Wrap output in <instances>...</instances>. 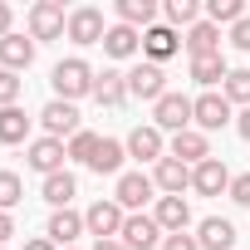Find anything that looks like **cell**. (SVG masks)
Masks as SVG:
<instances>
[{
  "label": "cell",
  "mask_w": 250,
  "mask_h": 250,
  "mask_svg": "<svg viewBox=\"0 0 250 250\" xmlns=\"http://www.w3.org/2000/svg\"><path fill=\"white\" fill-rule=\"evenodd\" d=\"M230 44H235V49H245V54H250V15H245V20H240V25H230Z\"/></svg>",
  "instance_id": "d590c367"
},
{
  "label": "cell",
  "mask_w": 250,
  "mask_h": 250,
  "mask_svg": "<svg viewBox=\"0 0 250 250\" xmlns=\"http://www.w3.org/2000/svg\"><path fill=\"white\" fill-rule=\"evenodd\" d=\"M221 93H226L230 103H245V108H250V69H230L226 83H221Z\"/></svg>",
  "instance_id": "f546056e"
},
{
  "label": "cell",
  "mask_w": 250,
  "mask_h": 250,
  "mask_svg": "<svg viewBox=\"0 0 250 250\" xmlns=\"http://www.w3.org/2000/svg\"><path fill=\"white\" fill-rule=\"evenodd\" d=\"M230 201L235 206H250V172L245 177H230Z\"/></svg>",
  "instance_id": "e575fe53"
},
{
  "label": "cell",
  "mask_w": 250,
  "mask_h": 250,
  "mask_svg": "<svg viewBox=\"0 0 250 250\" xmlns=\"http://www.w3.org/2000/svg\"><path fill=\"white\" fill-rule=\"evenodd\" d=\"M152 128H162V133H187L191 128V98L187 93H162L157 103H152Z\"/></svg>",
  "instance_id": "7a4b0ae2"
},
{
  "label": "cell",
  "mask_w": 250,
  "mask_h": 250,
  "mask_svg": "<svg viewBox=\"0 0 250 250\" xmlns=\"http://www.w3.org/2000/svg\"><path fill=\"white\" fill-rule=\"evenodd\" d=\"M93 152H98V138H93V133H74V138H69V157H74V162H83V167H88V162H93Z\"/></svg>",
  "instance_id": "1f68e13d"
},
{
  "label": "cell",
  "mask_w": 250,
  "mask_h": 250,
  "mask_svg": "<svg viewBox=\"0 0 250 250\" xmlns=\"http://www.w3.org/2000/svg\"><path fill=\"white\" fill-rule=\"evenodd\" d=\"M226 59L221 54H201V59H191V79L201 83V88H211V83H226Z\"/></svg>",
  "instance_id": "4316f807"
},
{
  "label": "cell",
  "mask_w": 250,
  "mask_h": 250,
  "mask_svg": "<svg viewBox=\"0 0 250 250\" xmlns=\"http://www.w3.org/2000/svg\"><path fill=\"white\" fill-rule=\"evenodd\" d=\"M83 230H88V226H83V216H79V211H54V216H49V230H44V235H49L54 245H64V250H69V245H74V240H79Z\"/></svg>",
  "instance_id": "ffe728a7"
},
{
  "label": "cell",
  "mask_w": 250,
  "mask_h": 250,
  "mask_svg": "<svg viewBox=\"0 0 250 250\" xmlns=\"http://www.w3.org/2000/svg\"><path fill=\"white\" fill-rule=\"evenodd\" d=\"M187 54L191 59H201V54H221V25H211V20H196L191 30H187Z\"/></svg>",
  "instance_id": "2e32d148"
},
{
  "label": "cell",
  "mask_w": 250,
  "mask_h": 250,
  "mask_svg": "<svg viewBox=\"0 0 250 250\" xmlns=\"http://www.w3.org/2000/svg\"><path fill=\"white\" fill-rule=\"evenodd\" d=\"M206 15H211V25H240L245 5L240 0H206Z\"/></svg>",
  "instance_id": "f1b7e54d"
},
{
  "label": "cell",
  "mask_w": 250,
  "mask_h": 250,
  "mask_svg": "<svg viewBox=\"0 0 250 250\" xmlns=\"http://www.w3.org/2000/svg\"><path fill=\"white\" fill-rule=\"evenodd\" d=\"M20 196H25V182H20L15 172H0V211L20 206Z\"/></svg>",
  "instance_id": "4dcf8cb0"
},
{
  "label": "cell",
  "mask_w": 250,
  "mask_h": 250,
  "mask_svg": "<svg viewBox=\"0 0 250 250\" xmlns=\"http://www.w3.org/2000/svg\"><path fill=\"white\" fill-rule=\"evenodd\" d=\"M191 187H196V196H221V191H230L226 162H221V157H206L201 167H191Z\"/></svg>",
  "instance_id": "7c38bea8"
},
{
  "label": "cell",
  "mask_w": 250,
  "mask_h": 250,
  "mask_svg": "<svg viewBox=\"0 0 250 250\" xmlns=\"http://www.w3.org/2000/svg\"><path fill=\"white\" fill-rule=\"evenodd\" d=\"M128 250H152V245H162L167 235H162V226L152 221V216H128L123 221V235H118Z\"/></svg>",
  "instance_id": "9c48e42d"
},
{
  "label": "cell",
  "mask_w": 250,
  "mask_h": 250,
  "mask_svg": "<svg viewBox=\"0 0 250 250\" xmlns=\"http://www.w3.org/2000/svg\"><path fill=\"white\" fill-rule=\"evenodd\" d=\"M143 49H147L152 64H162V59H172V54L182 49V40H177L172 25H152V30H143Z\"/></svg>",
  "instance_id": "e0dca14e"
},
{
  "label": "cell",
  "mask_w": 250,
  "mask_h": 250,
  "mask_svg": "<svg viewBox=\"0 0 250 250\" xmlns=\"http://www.w3.org/2000/svg\"><path fill=\"white\" fill-rule=\"evenodd\" d=\"M196 15H201L196 0H167V20L172 25H196Z\"/></svg>",
  "instance_id": "d6a6232c"
},
{
  "label": "cell",
  "mask_w": 250,
  "mask_h": 250,
  "mask_svg": "<svg viewBox=\"0 0 250 250\" xmlns=\"http://www.w3.org/2000/svg\"><path fill=\"white\" fill-rule=\"evenodd\" d=\"M235 133H240V138H245V143H250V108H245V113H240V118H235Z\"/></svg>",
  "instance_id": "f35d334b"
},
{
  "label": "cell",
  "mask_w": 250,
  "mask_h": 250,
  "mask_svg": "<svg viewBox=\"0 0 250 250\" xmlns=\"http://www.w3.org/2000/svg\"><path fill=\"white\" fill-rule=\"evenodd\" d=\"M162 250H201V240L182 230V235H167V240H162Z\"/></svg>",
  "instance_id": "8d00e7d4"
},
{
  "label": "cell",
  "mask_w": 250,
  "mask_h": 250,
  "mask_svg": "<svg viewBox=\"0 0 250 250\" xmlns=\"http://www.w3.org/2000/svg\"><path fill=\"white\" fill-rule=\"evenodd\" d=\"M128 157H138V162H162V128H133L128 133Z\"/></svg>",
  "instance_id": "9a60e30c"
},
{
  "label": "cell",
  "mask_w": 250,
  "mask_h": 250,
  "mask_svg": "<svg viewBox=\"0 0 250 250\" xmlns=\"http://www.w3.org/2000/svg\"><path fill=\"white\" fill-rule=\"evenodd\" d=\"M93 79H98V74H93L83 59H59V64H54V74H49L54 98H64V103H74V98L93 93Z\"/></svg>",
  "instance_id": "6da1fadb"
},
{
  "label": "cell",
  "mask_w": 250,
  "mask_h": 250,
  "mask_svg": "<svg viewBox=\"0 0 250 250\" xmlns=\"http://www.w3.org/2000/svg\"><path fill=\"white\" fill-rule=\"evenodd\" d=\"M69 250H74V245H69Z\"/></svg>",
  "instance_id": "ee69618b"
},
{
  "label": "cell",
  "mask_w": 250,
  "mask_h": 250,
  "mask_svg": "<svg viewBox=\"0 0 250 250\" xmlns=\"http://www.w3.org/2000/svg\"><path fill=\"white\" fill-rule=\"evenodd\" d=\"M20 88H25V79H20V74H10V69H0V108H15Z\"/></svg>",
  "instance_id": "836d02e7"
},
{
  "label": "cell",
  "mask_w": 250,
  "mask_h": 250,
  "mask_svg": "<svg viewBox=\"0 0 250 250\" xmlns=\"http://www.w3.org/2000/svg\"><path fill=\"white\" fill-rule=\"evenodd\" d=\"M40 123H44V138H74V133H83L79 128V108L74 103H64V98H54V103H44V113H40Z\"/></svg>",
  "instance_id": "8992f818"
},
{
  "label": "cell",
  "mask_w": 250,
  "mask_h": 250,
  "mask_svg": "<svg viewBox=\"0 0 250 250\" xmlns=\"http://www.w3.org/2000/svg\"><path fill=\"white\" fill-rule=\"evenodd\" d=\"M64 30H69L64 5H54V0H40V5H30V35H35V40H59Z\"/></svg>",
  "instance_id": "52a82bcc"
},
{
  "label": "cell",
  "mask_w": 250,
  "mask_h": 250,
  "mask_svg": "<svg viewBox=\"0 0 250 250\" xmlns=\"http://www.w3.org/2000/svg\"><path fill=\"white\" fill-rule=\"evenodd\" d=\"M25 250H54V240L44 235V240H25Z\"/></svg>",
  "instance_id": "b9f144b4"
},
{
  "label": "cell",
  "mask_w": 250,
  "mask_h": 250,
  "mask_svg": "<svg viewBox=\"0 0 250 250\" xmlns=\"http://www.w3.org/2000/svg\"><path fill=\"white\" fill-rule=\"evenodd\" d=\"M0 64H5L10 74L30 69V64H35V40H25V35H5V40H0Z\"/></svg>",
  "instance_id": "d6986e66"
},
{
  "label": "cell",
  "mask_w": 250,
  "mask_h": 250,
  "mask_svg": "<svg viewBox=\"0 0 250 250\" xmlns=\"http://www.w3.org/2000/svg\"><path fill=\"white\" fill-rule=\"evenodd\" d=\"M0 250H5V245H0Z\"/></svg>",
  "instance_id": "7bdbcfd3"
},
{
  "label": "cell",
  "mask_w": 250,
  "mask_h": 250,
  "mask_svg": "<svg viewBox=\"0 0 250 250\" xmlns=\"http://www.w3.org/2000/svg\"><path fill=\"white\" fill-rule=\"evenodd\" d=\"M152 221H157L167 235H182V230L191 226V206H187V196H157V211H152Z\"/></svg>",
  "instance_id": "4fadbf2b"
},
{
  "label": "cell",
  "mask_w": 250,
  "mask_h": 250,
  "mask_svg": "<svg viewBox=\"0 0 250 250\" xmlns=\"http://www.w3.org/2000/svg\"><path fill=\"white\" fill-rule=\"evenodd\" d=\"M123 157H128V143H118V138H98V152H93V172L98 177H113L118 167H123Z\"/></svg>",
  "instance_id": "603a6c76"
},
{
  "label": "cell",
  "mask_w": 250,
  "mask_h": 250,
  "mask_svg": "<svg viewBox=\"0 0 250 250\" xmlns=\"http://www.w3.org/2000/svg\"><path fill=\"white\" fill-rule=\"evenodd\" d=\"M128 93H133V98L157 103V98L167 93V74H162V64H138V69L128 74Z\"/></svg>",
  "instance_id": "30bf717a"
},
{
  "label": "cell",
  "mask_w": 250,
  "mask_h": 250,
  "mask_svg": "<svg viewBox=\"0 0 250 250\" xmlns=\"http://www.w3.org/2000/svg\"><path fill=\"white\" fill-rule=\"evenodd\" d=\"M74 191H79V182H74L69 172H54V177H44V201H49L54 211H69Z\"/></svg>",
  "instance_id": "d4e9b609"
},
{
  "label": "cell",
  "mask_w": 250,
  "mask_h": 250,
  "mask_svg": "<svg viewBox=\"0 0 250 250\" xmlns=\"http://www.w3.org/2000/svg\"><path fill=\"white\" fill-rule=\"evenodd\" d=\"M30 138V118L20 108H0V143H25Z\"/></svg>",
  "instance_id": "83f0119b"
},
{
  "label": "cell",
  "mask_w": 250,
  "mask_h": 250,
  "mask_svg": "<svg viewBox=\"0 0 250 250\" xmlns=\"http://www.w3.org/2000/svg\"><path fill=\"white\" fill-rule=\"evenodd\" d=\"M152 191H157V182H152V177H143V172H123V177H118L113 201H118L123 211H138L143 201H152Z\"/></svg>",
  "instance_id": "ba28073f"
},
{
  "label": "cell",
  "mask_w": 250,
  "mask_h": 250,
  "mask_svg": "<svg viewBox=\"0 0 250 250\" xmlns=\"http://www.w3.org/2000/svg\"><path fill=\"white\" fill-rule=\"evenodd\" d=\"M5 35H10V5L0 0V40H5Z\"/></svg>",
  "instance_id": "ab89813d"
},
{
  "label": "cell",
  "mask_w": 250,
  "mask_h": 250,
  "mask_svg": "<svg viewBox=\"0 0 250 250\" xmlns=\"http://www.w3.org/2000/svg\"><path fill=\"white\" fill-rule=\"evenodd\" d=\"M74 44H103V35H108V25H103V10H93V5H79V10H69V30H64Z\"/></svg>",
  "instance_id": "5b68a950"
},
{
  "label": "cell",
  "mask_w": 250,
  "mask_h": 250,
  "mask_svg": "<svg viewBox=\"0 0 250 250\" xmlns=\"http://www.w3.org/2000/svg\"><path fill=\"white\" fill-rule=\"evenodd\" d=\"M10 235H15V221H10V211H0V245H5Z\"/></svg>",
  "instance_id": "74e56055"
},
{
  "label": "cell",
  "mask_w": 250,
  "mask_h": 250,
  "mask_svg": "<svg viewBox=\"0 0 250 250\" xmlns=\"http://www.w3.org/2000/svg\"><path fill=\"white\" fill-rule=\"evenodd\" d=\"M123 206L118 201H93L88 211H83V226H88V235L93 240H113V235H123Z\"/></svg>",
  "instance_id": "277c9868"
},
{
  "label": "cell",
  "mask_w": 250,
  "mask_h": 250,
  "mask_svg": "<svg viewBox=\"0 0 250 250\" xmlns=\"http://www.w3.org/2000/svg\"><path fill=\"white\" fill-rule=\"evenodd\" d=\"M196 240H201V250H230L235 245V226L226 216H206L201 230H196Z\"/></svg>",
  "instance_id": "44dd1931"
},
{
  "label": "cell",
  "mask_w": 250,
  "mask_h": 250,
  "mask_svg": "<svg viewBox=\"0 0 250 250\" xmlns=\"http://www.w3.org/2000/svg\"><path fill=\"white\" fill-rule=\"evenodd\" d=\"M138 44H143V35H138L133 25H108V35H103V49H108L113 59H128V54H138Z\"/></svg>",
  "instance_id": "cb8c5ba5"
},
{
  "label": "cell",
  "mask_w": 250,
  "mask_h": 250,
  "mask_svg": "<svg viewBox=\"0 0 250 250\" xmlns=\"http://www.w3.org/2000/svg\"><path fill=\"white\" fill-rule=\"evenodd\" d=\"M118 15H123V25H143V30H152L157 25V5L152 0H118Z\"/></svg>",
  "instance_id": "484cf974"
},
{
  "label": "cell",
  "mask_w": 250,
  "mask_h": 250,
  "mask_svg": "<svg viewBox=\"0 0 250 250\" xmlns=\"http://www.w3.org/2000/svg\"><path fill=\"white\" fill-rule=\"evenodd\" d=\"M93 98H98L103 108H118L123 98H128V74H113V69H103V74L93 79Z\"/></svg>",
  "instance_id": "7402d4cb"
},
{
  "label": "cell",
  "mask_w": 250,
  "mask_h": 250,
  "mask_svg": "<svg viewBox=\"0 0 250 250\" xmlns=\"http://www.w3.org/2000/svg\"><path fill=\"white\" fill-rule=\"evenodd\" d=\"M93 250H128V245H123V240L113 235V240H93Z\"/></svg>",
  "instance_id": "60d3db41"
},
{
  "label": "cell",
  "mask_w": 250,
  "mask_h": 250,
  "mask_svg": "<svg viewBox=\"0 0 250 250\" xmlns=\"http://www.w3.org/2000/svg\"><path fill=\"white\" fill-rule=\"evenodd\" d=\"M152 182H157L167 196H182V191L191 187V167H187V162H177V157H162V162H157V172H152Z\"/></svg>",
  "instance_id": "ac0fdd59"
},
{
  "label": "cell",
  "mask_w": 250,
  "mask_h": 250,
  "mask_svg": "<svg viewBox=\"0 0 250 250\" xmlns=\"http://www.w3.org/2000/svg\"><path fill=\"white\" fill-rule=\"evenodd\" d=\"M191 123H196V133H221L226 123H230V98H226V93H201V98H191Z\"/></svg>",
  "instance_id": "3957f363"
},
{
  "label": "cell",
  "mask_w": 250,
  "mask_h": 250,
  "mask_svg": "<svg viewBox=\"0 0 250 250\" xmlns=\"http://www.w3.org/2000/svg\"><path fill=\"white\" fill-rule=\"evenodd\" d=\"M172 157H177V162H187V167H201V162L211 157V143H206V133H196V128L177 133V138H172Z\"/></svg>",
  "instance_id": "5bb4252c"
},
{
  "label": "cell",
  "mask_w": 250,
  "mask_h": 250,
  "mask_svg": "<svg viewBox=\"0 0 250 250\" xmlns=\"http://www.w3.org/2000/svg\"><path fill=\"white\" fill-rule=\"evenodd\" d=\"M64 157H69V147L59 143V138H35L30 143V167L35 172H44V177H54V172H64Z\"/></svg>",
  "instance_id": "8fae6325"
}]
</instances>
